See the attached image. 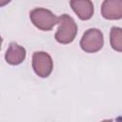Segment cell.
<instances>
[{"mask_svg": "<svg viewBox=\"0 0 122 122\" xmlns=\"http://www.w3.org/2000/svg\"><path fill=\"white\" fill-rule=\"evenodd\" d=\"M59 28L55 33V39L61 44H69L72 42L77 33V25L74 20L68 14L58 17Z\"/></svg>", "mask_w": 122, "mask_h": 122, "instance_id": "6da1fadb", "label": "cell"}, {"mask_svg": "<svg viewBox=\"0 0 122 122\" xmlns=\"http://www.w3.org/2000/svg\"><path fill=\"white\" fill-rule=\"evenodd\" d=\"M30 17L32 24L41 30H50L58 24V17L51 10L43 8L32 10L30 12Z\"/></svg>", "mask_w": 122, "mask_h": 122, "instance_id": "7a4b0ae2", "label": "cell"}, {"mask_svg": "<svg viewBox=\"0 0 122 122\" xmlns=\"http://www.w3.org/2000/svg\"><path fill=\"white\" fill-rule=\"evenodd\" d=\"M103 34L97 29H90L83 34L80 47L84 51L87 52H96L103 47Z\"/></svg>", "mask_w": 122, "mask_h": 122, "instance_id": "3957f363", "label": "cell"}, {"mask_svg": "<svg viewBox=\"0 0 122 122\" xmlns=\"http://www.w3.org/2000/svg\"><path fill=\"white\" fill-rule=\"evenodd\" d=\"M32 68L40 77H48L53 68L51 57L44 51H36L32 55Z\"/></svg>", "mask_w": 122, "mask_h": 122, "instance_id": "277c9868", "label": "cell"}, {"mask_svg": "<svg viewBox=\"0 0 122 122\" xmlns=\"http://www.w3.org/2000/svg\"><path fill=\"white\" fill-rule=\"evenodd\" d=\"M101 12L106 19H120L122 16V0H105L102 4Z\"/></svg>", "mask_w": 122, "mask_h": 122, "instance_id": "5b68a950", "label": "cell"}, {"mask_svg": "<svg viewBox=\"0 0 122 122\" xmlns=\"http://www.w3.org/2000/svg\"><path fill=\"white\" fill-rule=\"evenodd\" d=\"M70 4L81 20H89L93 14V4L91 0H71Z\"/></svg>", "mask_w": 122, "mask_h": 122, "instance_id": "8992f818", "label": "cell"}, {"mask_svg": "<svg viewBox=\"0 0 122 122\" xmlns=\"http://www.w3.org/2000/svg\"><path fill=\"white\" fill-rule=\"evenodd\" d=\"M25 57H26V50L14 42L10 43L5 54V59L7 63L10 65H19L24 61Z\"/></svg>", "mask_w": 122, "mask_h": 122, "instance_id": "52a82bcc", "label": "cell"}, {"mask_svg": "<svg viewBox=\"0 0 122 122\" xmlns=\"http://www.w3.org/2000/svg\"><path fill=\"white\" fill-rule=\"evenodd\" d=\"M111 45L117 51H122V31L120 28H112L111 30Z\"/></svg>", "mask_w": 122, "mask_h": 122, "instance_id": "ba28073f", "label": "cell"}, {"mask_svg": "<svg viewBox=\"0 0 122 122\" xmlns=\"http://www.w3.org/2000/svg\"><path fill=\"white\" fill-rule=\"evenodd\" d=\"M10 2V0H0V7H3L7 4H9Z\"/></svg>", "mask_w": 122, "mask_h": 122, "instance_id": "9c48e42d", "label": "cell"}, {"mask_svg": "<svg viewBox=\"0 0 122 122\" xmlns=\"http://www.w3.org/2000/svg\"><path fill=\"white\" fill-rule=\"evenodd\" d=\"M1 44H2V38L0 36V50H1Z\"/></svg>", "mask_w": 122, "mask_h": 122, "instance_id": "30bf717a", "label": "cell"}]
</instances>
